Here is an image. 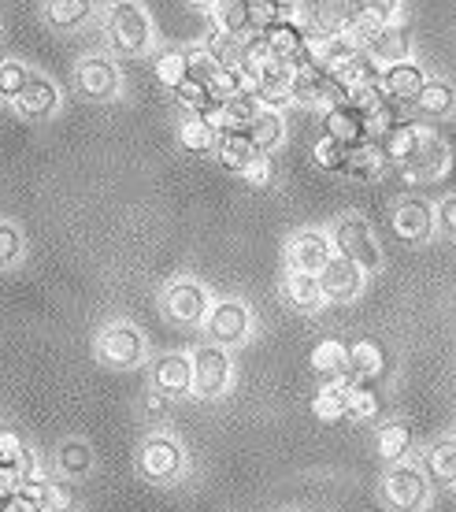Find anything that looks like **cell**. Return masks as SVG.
Wrapping results in <instances>:
<instances>
[{
  "instance_id": "1",
  "label": "cell",
  "mask_w": 456,
  "mask_h": 512,
  "mask_svg": "<svg viewBox=\"0 0 456 512\" xmlns=\"http://www.w3.org/2000/svg\"><path fill=\"white\" fill-rule=\"evenodd\" d=\"M108 38L119 56H145L152 49V19L138 0H115L108 8Z\"/></svg>"
},
{
  "instance_id": "2",
  "label": "cell",
  "mask_w": 456,
  "mask_h": 512,
  "mask_svg": "<svg viewBox=\"0 0 456 512\" xmlns=\"http://www.w3.org/2000/svg\"><path fill=\"white\" fill-rule=\"evenodd\" d=\"M330 242H334V253L345 256V260H353L364 275L382 268L379 242H375V231H371V223L364 216L338 219V223H334V234H330Z\"/></svg>"
},
{
  "instance_id": "3",
  "label": "cell",
  "mask_w": 456,
  "mask_h": 512,
  "mask_svg": "<svg viewBox=\"0 0 456 512\" xmlns=\"http://www.w3.org/2000/svg\"><path fill=\"white\" fill-rule=\"evenodd\" d=\"M382 498L393 512H419L431 498V479L419 464L397 461L382 475Z\"/></svg>"
},
{
  "instance_id": "4",
  "label": "cell",
  "mask_w": 456,
  "mask_h": 512,
  "mask_svg": "<svg viewBox=\"0 0 456 512\" xmlns=\"http://www.w3.org/2000/svg\"><path fill=\"white\" fill-rule=\"evenodd\" d=\"M149 357L145 334L130 323H108L97 331V360L108 368H138Z\"/></svg>"
},
{
  "instance_id": "5",
  "label": "cell",
  "mask_w": 456,
  "mask_h": 512,
  "mask_svg": "<svg viewBox=\"0 0 456 512\" xmlns=\"http://www.w3.org/2000/svg\"><path fill=\"white\" fill-rule=\"evenodd\" d=\"M290 101L301 104V108H319V112H327V108H338V104L349 101V90H345L338 78L323 71V67H308V71H297L290 82Z\"/></svg>"
},
{
  "instance_id": "6",
  "label": "cell",
  "mask_w": 456,
  "mask_h": 512,
  "mask_svg": "<svg viewBox=\"0 0 456 512\" xmlns=\"http://www.w3.org/2000/svg\"><path fill=\"white\" fill-rule=\"evenodd\" d=\"M186 468V449L178 446L171 435H152L141 442L138 449V472L149 479V483H175Z\"/></svg>"
},
{
  "instance_id": "7",
  "label": "cell",
  "mask_w": 456,
  "mask_h": 512,
  "mask_svg": "<svg viewBox=\"0 0 456 512\" xmlns=\"http://www.w3.org/2000/svg\"><path fill=\"white\" fill-rule=\"evenodd\" d=\"M164 312L182 327H201L208 323V312H212V297L204 290V282L197 279H175L167 282L164 297H160Z\"/></svg>"
},
{
  "instance_id": "8",
  "label": "cell",
  "mask_w": 456,
  "mask_h": 512,
  "mask_svg": "<svg viewBox=\"0 0 456 512\" xmlns=\"http://www.w3.org/2000/svg\"><path fill=\"white\" fill-rule=\"evenodd\" d=\"M193 390L201 397H223L230 390V379H234V364H230V353L216 342H204V346L193 349Z\"/></svg>"
},
{
  "instance_id": "9",
  "label": "cell",
  "mask_w": 456,
  "mask_h": 512,
  "mask_svg": "<svg viewBox=\"0 0 456 512\" xmlns=\"http://www.w3.org/2000/svg\"><path fill=\"white\" fill-rule=\"evenodd\" d=\"M253 327V316H249V305L238 301V297H223L212 305L208 312V323H204V331H208V342H216V346L230 349L245 342V334Z\"/></svg>"
},
{
  "instance_id": "10",
  "label": "cell",
  "mask_w": 456,
  "mask_h": 512,
  "mask_svg": "<svg viewBox=\"0 0 456 512\" xmlns=\"http://www.w3.org/2000/svg\"><path fill=\"white\" fill-rule=\"evenodd\" d=\"M75 78H78V93L89 97V101H115L119 90H123L119 67L108 56H86V60H78Z\"/></svg>"
},
{
  "instance_id": "11",
  "label": "cell",
  "mask_w": 456,
  "mask_h": 512,
  "mask_svg": "<svg viewBox=\"0 0 456 512\" xmlns=\"http://www.w3.org/2000/svg\"><path fill=\"white\" fill-rule=\"evenodd\" d=\"M319 290H323V301H334V305H345V301H356L360 290H364V271L356 268L353 260L345 256H330V264L316 275Z\"/></svg>"
},
{
  "instance_id": "12",
  "label": "cell",
  "mask_w": 456,
  "mask_h": 512,
  "mask_svg": "<svg viewBox=\"0 0 456 512\" xmlns=\"http://www.w3.org/2000/svg\"><path fill=\"white\" fill-rule=\"evenodd\" d=\"M449 171V145H445L442 134L434 130H423V141H419L416 156L401 167V175L408 182H438Z\"/></svg>"
},
{
  "instance_id": "13",
  "label": "cell",
  "mask_w": 456,
  "mask_h": 512,
  "mask_svg": "<svg viewBox=\"0 0 456 512\" xmlns=\"http://www.w3.org/2000/svg\"><path fill=\"white\" fill-rule=\"evenodd\" d=\"M393 231H397L401 242H427L434 234V208L423 197H401L393 205Z\"/></svg>"
},
{
  "instance_id": "14",
  "label": "cell",
  "mask_w": 456,
  "mask_h": 512,
  "mask_svg": "<svg viewBox=\"0 0 456 512\" xmlns=\"http://www.w3.org/2000/svg\"><path fill=\"white\" fill-rule=\"evenodd\" d=\"M152 390L164 397L193 394V360L186 353H164L152 360Z\"/></svg>"
},
{
  "instance_id": "15",
  "label": "cell",
  "mask_w": 456,
  "mask_h": 512,
  "mask_svg": "<svg viewBox=\"0 0 456 512\" xmlns=\"http://www.w3.org/2000/svg\"><path fill=\"white\" fill-rule=\"evenodd\" d=\"M323 130H327V138L342 141L345 149L371 141L368 138V112H360L353 101L338 104V108H327V112H323Z\"/></svg>"
},
{
  "instance_id": "16",
  "label": "cell",
  "mask_w": 456,
  "mask_h": 512,
  "mask_svg": "<svg viewBox=\"0 0 456 512\" xmlns=\"http://www.w3.org/2000/svg\"><path fill=\"white\" fill-rule=\"evenodd\" d=\"M290 256V271H308V275H319V271L330 264L334 256V242H330L323 231H301L286 249Z\"/></svg>"
},
{
  "instance_id": "17",
  "label": "cell",
  "mask_w": 456,
  "mask_h": 512,
  "mask_svg": "<svg viewBox=\"0 0 456 512\" xmlns=\"http://www.w3.org/2000/svg\"><path fill=\"white\" fill-rule=\"evenodd\" d=\"M423 86H427V71L416 60H405V64H393L382 71V90L390 93V101L397 104H416Z\"/></svg>"
},
{
  "instance_id": "18",
  "label": "cell",
  "mask_w": 456,
  "mask_h": 512,
  "mask_svg": "<svg viewBox=\"0 0 456 512\" xmlns=\"http://www.w3.org/2000/svg\"><path fill=\"white\" fill-rule=\"evenodd\" d=\"M290 82H293V71L282 60H267L264 64V71H260V78H256V86L253 90L260 93V104L264 108H271V112H282L286 104H293L290 101Z\"/></svg>"
},
{
  "instance_id": "19",
  "label": "cell",
  "mask_w": 456,
  "mask_h": 512,
  "mask_svg": "<svg viewBox=\"0 0 456 512\" xmlns=\"http://www.w3.org/2000/svg\"><path fill=\"white\" fill-rule=\"evenodd\" d=\"M15 104H19V112H23L26 119H49L60 112V86L45 75H34L26 82V90L19 93Z\"/></svg>"
},
{
  "instance_id": "20",
  "label": "cell",
  "mask_w": 456,
  "mask_h": 512,
  "mask_svg": "<svg viewBox=\"0 0 456 512\" xmlns=\"http://www.w3.org/2000/svg\"><path fill=\"white\" fill-rule=\"evenodd\" d=\"M212 19H216V30L230 34V38H253L260 34L253 23V0H216L212 4Z\"/></svg>"
},
{
  "instance_id": "21",
  "label": "cell",
  "mask_w": 456,
  "mask_h": 512,
  "mask_svg": "<svg viewBox=\"0 0 456 512\" xmlns=\"http://www.w3.org/2000/svg\"><path fill=\"white\" fill-rule=\"evenodd\" d=\"M256 145L249 138V130L245 127H227L223 134L216 138V160L230 171H245V167L256 160Z\"/></svg>"
},
{
  "instance_id": "22",
  "label": "cell",
  "mask_w": 456,
  "mask_h": 512,
  "mask_svg": "<svg viewBox=\"0 0 456 512\" xmlns=\"http://www.w3.org/2000/svg\"><path fill=\"white\" fill-rule=\"evenodd\" d=\"M408 52H412L408 30H405V26H397V23L382 26L379 34H375V41L368 45V56L382 67V71H386V67H393V64H405Z\"/></svg>"
},
{
  "instance_id": "23",
  "label": "cell",
  "mask_w": 456,
  "mask_h": 512,
  "mask_svg": "<svg viewBox=\"0 0 456 512\" xmlns=\"http://www.w3.org/2000/svg\"><path fill=\"white\" fill-rule=\"evenodd\" d=\"M423 130L427 127H419V123H397V127L386 134V138L379 141V149L382 156H386V164H397V167H405L412 156H416L419 149V141H423Z\"/></svg>"
},
{
  "instance_id": "24",
  "label": "cell",
  "mask_w": 456,
  "mask_h": 512,
  "mask_svg": "<svg viewBox=\"0 0 456 512\" xmlns=\"http://www.w3.org/2000/svg\"><path fill=\"white\" fill-rule=\"evenodd\" d=\"M416 108L419 116H427V119H445V116H453L456 112V86L453 82H445V78H427V86L419 90L416 97Z\"/></svg>"
},
{
  "instance_id": "25",
  "label": "cell",
  "mask_w": 456,
  "mask_h": 512,
  "mask_svg": "<svg viewBox=\"0 0 456 512\" xmlns=\"http://www.w3.org/2000/svg\"><path fill=\"white\" fill-rule=\"evenodd\" d=\"M312 368L323 383H338V379H349V346L338 342V338H327L312 349Z\"/></svg>"
},
{
  "instance_id": "26",
  "label": "cell",
  "mask_w": 456,
  "mask_h": 512,
  "mask_svg": "<svg viewBox=\"0 0 456 512\" xmlns=\"http://www.w3.org/2000/svg\"><path fill=\"white\" fill-rule=\"evenodd\" d=\"M386 375V353L375 342H356L349 346V379L353 383H379Z\"/></svg>"
},
{
  "instance_id": "27",
  "label": "cell",
  "mask_w": 456,
  "mask_h": 512,
  "mask_svg": "<svg viewBox=\"0 0 456 512\" xmlns=\"http://www.w3.org/2000/svg\"><path fill=\"white\" fill-rule=\"evenodd\" d=\"M423 472L438 487H456V438H442L423 453Z\"/></svg>"
},
{
  "instance_id": "28",
  "label": "cell",
  "mask_w": 456,
  "mask_h": 512,
  "mask_svg": "<svg viewBox=\"0 0 456 512\" xmlns=\"http://www.w3.org/2000/svg\"><path fill=\"white\" fill-rule=\"evenodd\" d=\"M349 386L353 379H338V383H323L319 386L316 401H312V409L323 423H338L349 416Z\"/></svg>"
},
{
  "instance_id": "29",
  "label": "cell",
  "mask_w": 456,
  "mask_h": 512,
  "mask_svg": "<svg viewBox=\"0 0 456 512\" xmlns=\"http://www.w3.org/2000/svg\"><path fill=\"white\" fill-rule=\"evenodd\" d=\"M382 171H386V156H382L379 141H364V145H353L349 156H345V175H353V179H379Z\"/></svg>"
},
{
  "instance_id": "30",
  "label": "cell",
  "mask_w": 456,
  "mask_h": 512,
  "mask_svg": "<svg viewBox=\"0 0 456 512\" xmlns=\"http://www.w3.org/2000/svg\"><path fill=\"white\" fill-rule=\"evenodd\" d=\"M286 301L293 308H301V312H319V308L327 305L323 290H319V279L308 275V271H290L286 275Z\"/></svg>"
},
{
  "instance_id": "31",
  "label": "cell",
  "mask_w": 456,
  "mask_h": 512,
  "mask_svg": "<svg viewBox=\"0 0 456 512\" xmlns=\"http://www.w3.org/2000/svg\"><path fill=\"white\" fill-rule=\"evenodd\" d=\"M45 19L56 30H78L93 19V0H45Z\"/></svg>"
},
{
  "instance_id": "32",
  "label": "cell",
  "mask_w": 456,
  "mask_h": 512,
  "mask_svg": "<svg viewBox=\"0 0 456 512\" xmlns=\"http://www.w3.org/2000/svg\"><path fill=\"white\" fill-rule=\"evenodd\" d=\"M216 130L208 127L201 116H193V112H186L182 116V123H178V145L186 149V153H197V156H204V153H216Z\"/></svg>"
},
{
  "instance_id": "33",
  "label": "cell",
  "mask_w": 456,
  "mask_h": 512,
  "mask_svg": "<svg viewBox=\"0 0 456 512\" xmlns=\"http://www.w3.org/2000/svg\"><path fill=\"white\" fill-rule=\"evenodd\" d=\"M56 468L67 475V479H82V475L93 472V446L82 442V438H67L56 449Z\"/></svg>"
},
{
  "instance_id": "34",
  "label": "cell",
  "mask_w": 456,
  "mask_h": 512,
  "mask_svg": "<svg viewBox=\"0 0 456 512\" xmlns=\"http://www.w3.org/2000/svg\"><path fill=\"white\" fill-rule=\"evenodd\" d=\"M249 138H253L256 153L264 156L271 149H279L282 145V134H286V123H282V112H271V108H260V116L249 123Z\"/></svg>"
},
{
  "instance_id": "35",
  "label": "cell",
  "mask_w": 456,
  "mask_h": 512,
  "mask_svg": "<svg viewBox=\"0 0 456 512\" xmlns=\"http://www.w3.org/2000/svg\"><path fill=\"white\" fill-rule=\"evenodd\" d=\"M375 446H379V457L382 461H405L408 449H412V431H408L401 420H390L379 427V435H375Z\"/></svg>"
},
{
  "instance_id": "36",
  "label": "cell",
  "mask_w": 456,
  "mask_h": 512,
  "mask_svg": "<svg viewBox=\"0 0 456 512\" xmlns=\"http://www.w3.org/2000/svg\"><path fill=\"white\" fill-rule=\"evenodd\" d=\"M152 71H156V78L164 82L167 90L175 93L186 78H190V49H167L160 52L156 60H152Z\"/></svg>"
},
{
  "instance_id": "37",
  "label": "cell",
  "mask_w": 456,
  "mask_h": 512,
  "mask_svg": "<svg viewBox=\"0 0 456 512\" xmlns=\"http://www.w3.org/2000/svg\"><path fill=\"white\" fill-rule=\"evenodd\" d=\"M223 104H227V123H230V127H249V123L260 116V108H264V104H260V93H256L253 86H245V90L234 93V97H230V101H223Z\"/></svg>"
},
{
  "instance_id": "38",
  "label": "cell",
  "mask_w": 456,
  "mask_h": 512,
  "mask_svg": "<svg viewBox=\"0 0 456 512\" xmlns=\"http://www.w3.org/2000/svg\"><path fill=\"white\" fill-rule=\"evenodd\" d=\"M204 52L216 60L219 67H238V52H241V38H230L223 30H208V38H204Z\"/></svg>"
},
{
  "instance_id": "39",
  "label": "cell",
  "mask_w": 456,
  "mask_h": 512,
  "mask_svg": "<svg viewBox=\"0 0 456 512\" xmlns=\"http://www.w3.org/2000/svg\"><path fill=\"white\" fill-rule=\"evenodd\" d=\"M34 78V71L26 64H19V60H4L0 64V97L4 101H19V93L26 90V82Z\"/></svg>"
},
{
  "instance_id": "40",
  "label": "cell",
  "mask_w": 456,
  "mask_h": 512,
  "mask_svg": "<svg viewBox=\"0 0 456 512\" xmlns=\"http://www.w3.org/2000/svg\"><path fill=\"white\" fill-rule=\"evenodd\" d=\"M345 156H349V149H345L342 141L327 138V134L312 145V160H316V167L334 171V175H345Z\"/></svg>"
},
{
  "instance_id": "41",
  "label": "cell",
  "mask_w": 456,
  "mask_h": 512,
  "mask_svg": "<svg viewBox=\"0 0 456 512\" xmlns=\"http://www.w3.org/2000/svg\"><path fill=\"white\" fill-rule=\"evenodd\" d=\"M175 101L182 104L186 112H193V116H201L204 108H208V104L216 101V97H212V86H208V82H197V78H186V82H182V86H178V90H175Z\"/></svg>"
},
{
  "instance_id": "42",
  "label": "cell",
  "mask_w": 456,
  "mask_h": 512,
  "mask_svg": "<svg viewBox=\"0 0 456 512\" xmlns=\"http://www.w3.org/2000/svg\"><path fill=\"white\" fill-rule=\"evenodd\" d=\"M375 412H379V390H375V383L349 386V416H356V420H371Z\"/></svg>"
},
{
  "instance_id": "43",
  "label": "cell",
  "mask_w": 456,
  "mask_h": 512,
  "mask_svg": "<svg viewBox=\"0 0 456 512\" xmlns=\"http://www.w3.org/2000/svg\"><path fill=\"white\" fill-rule=\"evenodd\" d=\"M19 494H23V498H30L34 501V505H41V509L49 512L52 509V494H56V487H52L49 479H45V475H26L23 483H19Z\"/></svg>"
},
{
  "instance_id": "44",
  "label": "cell",
  "mask_w": 456,
  "mask_h": 512,
  "mask_svg": "<svg viewBox=\"0 0 456 512\" xmlns=\"http://www.w3.org/2000/svg\"><path fill=\"white\" fill-rule=\"evenodd\" d=\"M23 256V234L12 223H0V268H12Z\"/></svg>"
},
{
  "instance_id": "45",
  "label": "cell",
  "mask_w": 456,
  "mask_h": 512,
  "mask_svg": "<svg viewBox=\"0 0 456 512\" xmlns=\"http://www.w3.org/2000/svg\"><path fill=\"white\" fill-rule=\"evenodd\" d=\"M245 86H249V82L241 78L238 67H223V71L212 78V97H216V101H230V97H234V93H241Z\"/></svg>"
},
{
  "instance_id": "46",
  "label": "cell",
  "mask_w": 456,
  "mask_h": 512,
  "mask_svg": "<svg viewBox=\"0 0 456 512\" xmlns=\"http://www.w3.org/2000/svg\"><path fill=\"white\" fill-rule=\"evenodd\" d=\"M219 71H223V67H219L208 52H204V45H201V49H190V78H197V82H208V86H212V78H216Z\"/></svg>"
},
{
  "instance_id": "47",
  "label": "cell",
  "mask_w": 456,
  "mask_h": 512,
  "mask_svg": "<svg viewBox=\"0 0 456 512\" xmlns=\"http://www.w3.org/2000/svg\"><path fill=\"white\" fill-rule=\"evenodd\" d=\"M23 438L15 435V431H8V427H0V464H12V468H19V461H23Z\"/></svg>"
},
{
  "instance_id": "48",
  "label": "cell",
  "mask_w": 456,
  "mask_h": 512,
  "mask_svg": "<svg viewBox=\"0 0 456 512\" xmlns=\"http://www.w3.org/2000/svg\"><path fill=\"white\" fill-rule=\"evenodd\" d=\"M360 12H368L375 23L390 26L393 19H397V12H401V0H364Z\"/></svg>"
},
{
  "instance_id": "49",
  "label": "cell",
  "mask_w": 456,
  "mask_h": 512,
  "mask_svg": "<svg viewBox=\"0 0 456 512\" xmlns=\"http://www.w3.org/2000/svg\"><path fill=\"white\" fill-rule=\"evenodd\" d=\"M434 227H438L445 238H456V193H449L442 205L434 208Z\"/></svg>"
},
{
  "instance_id": "50",
  "label": "cell",
  "mask_w": 456,
  "mask_h": 512,
  "mask_svg": "<svg viewBox=\"0 0 456 512\" xmlns=\"http://www.w3.org/2000/svg\"><path fill=\"white\" fill-rule=\"evenodd\" d=\"M167 409H171V397H164L160 390H149L145 401H141V412H145V420H152V423H164Z\"/></svg>"
},
{
  "instance_id": "51",
  "label": "cell",
  "mask_w": 456,
  "mask_h": 512,
  "mask_svg": "<svg viewBox=\"0 0 456 512\" xmlns=\"http://www.w3.org/2000/svg\"><path fill=\"white\" fill-rule=\"evenodd\" d=\"M19 483H23V472L12 468V464H0V498L19 494Z\"/></svg>"
},
{
  "instance_id": "52",
  "label": "cell",
  "mask_w": 456,
  "mask_h": 512,
  "mask_svg": "<svg viewBox=\"0 0 456 512\" xmlns=\"http://www.w3.org/2000/svg\"><path fill=\"white\" fill-rule=\"evenodd\" d=\"M241 175H245V182H253V186H267V182H271V164H267V156H256Z\"/></svg>"
},
{
  "instance_id": "53",
  "label": "cell",
  "mask_w": 456,
  "mask_h": 512,
  "mask_svg": "<svg viewBox=\"0 0 456 512\" xmlns=\"http://www.w3.org/2000/svg\"><path fill=\"white\" fill-rule=\"evenodd\" d=\"M4 512H45L41 505H34L30 498H23V494H12L8 498V505H4Z\"/></svg>"
},
{
  "instance_id": "54",
  "label": "cell",
  "mask_w": 456,
  "mask_h": 512,
  "mask_svg": "<svg viewBox=\"0 0 456 512\" xmlns=\"http://www.w3.org/2000/svg\"><path fill=\"white\" fill-rule=\"evenodd\" d=\"M193 4H197V8H212V4H216V0H193Z\"/></svg>"
},
{
  "instance_id": "55",
  "label": "cell",
  "mask_w": 456,
  "mask_h": 512,
  "mask_svg": "<svg viewBox=\"0 0 456 512\" xmlns=\"http://www.w3.org/2000/svg\"><path fill=\"white\" fill-rule=\"evenodd\" d=\"M4 505H8V498H0V512H4Z\"/></svg>"
},
{
  "instance_id": "56",
  "label": "cell",
  "mask_w": 456,
  "mask_h": 512,
  "mask_svg": "<svg viewBox=\"0 0 456 512\" xmlns=\"http://www.w3.org/2000/svg\"><path fill=\"white\" fill-rule=\"evenodd\" d=\"M345 4H364V0H345Z\"/></svg>"
},
{
  "instance_id": "57",
  "label": "cell",
  "mask_w": 456,
  "mask_h": 512,
  "mask_svg": "<svg viewBox=\"0 0 456 512\" xmlns=\"http://www.w3.org/2000/svg\"><path fill=\"white\" fill-rule=\"evenodd\" d=\"M0 64H4V56H0Z\"/></svg>"
}]
</instances>
